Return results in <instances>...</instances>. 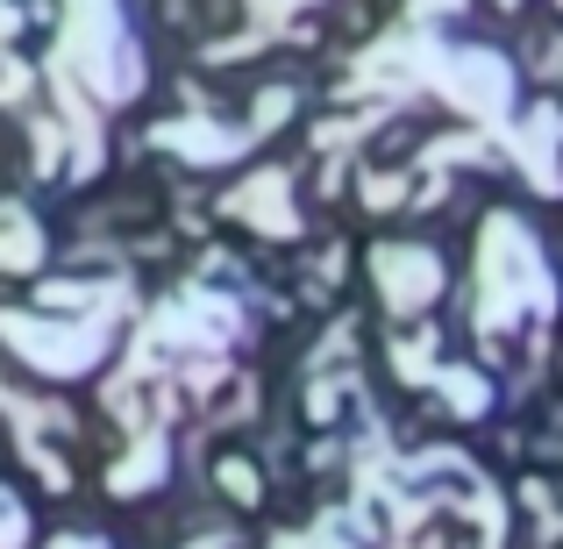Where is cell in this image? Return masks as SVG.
I'll return each instance as SVG.
<instances>
[{
  "mask_svg": "<svg viewBox=\"0 0 563 549\" xmlns=\"http://www.w3.org/2000/svg\"><path fill=\"white\" fill-rule=\"evenodd\" d=\"M478 336H514V329H536L550 321L556 293H550V264H542L536 235L514 229L507 215L485 229V264H478Z\"/></svg>",
  "mask_w": 563,
  "mask_h": 549,
  "instance_id": "2",
  "label": "cell"
},
{
  "mask_svg": "<svg viewBox=\"0 0 563 549\" xmlns=\"http://www.w3.org/2000/svg\"><path fill=\"white\" fill-rule=\"evenodd\" d=\"M51 549H108V542H93V536H65V542H51Z\"/></svg>",
  "mask_w": 563,
  "mask_h": 549,
  "instance_id": "10",
  "label": "cell"
},
{
  "mask_svg": "<svg viewBox=\"0 0 563 549\" xmlns=\"http://www.w3.org/2000/svg\"><path fill=\"white\" fill-rule=\"evenodd\" d=\"M51 79H57V94H86L93 108H122V100H136L143 94V51H136L129 14H114V8L65 14Z\"/></svg>",
  "mask_w": 563,
  "mask_h": 549,
  "instance_id": "1",
  "label": "cell"
},
{
  "mask_svg": "<svg viewBox=\"0 0 563 549\" xmlns=\"http://www.w3.org/2000/svg\"><path fill=\"white\" fill-rule=\"evenodd\" d=\"M157 479H165V450H157V442H143L136 464H114V471H108L114 493H136V485H157Z\"/></svg>",
  "mask_w": 563,
  "mask_h": 549,
  "instance_id": "7",
  "label": "cell"
},
{
  "mask_svg": "<svg viewBox=\"0 0 563 549\" xmlns=\"http://www.w3.org/2000/svg\"><path fill=\"white\" fill-rule=\"evenodd\" d=\"M108 336H114V307H100L93 321H43L29 307L0 315V343L22 350L36 371H65V378H79V371H93L108 358Z\"/></svg>",
  "mask_w": 563,
  "mask_h": 549,
  "instance_id": "3",
  "label": "cell"
},
{
  "mask_svg": "<svg viewBox=\"0 0 563 549\" xmlns=\"http://www.w3.org/2000/svg\"><path fill=\"white\" fill-rule=\"evenodd\" d=\"M229 215H250L264 235H292L300 229V215L286 207V179H278V172H264V179H250L243 193H229Z\"/></svg>",
  "mask_w": 563,
  "mask_h": 549,
  "instance_id": "5",
  "label": "cell"
},
{
  "mask_svg": "<svg viewBox=\"0 0 563 549\" xmlns=\"http://www.w3.org/2000/svg\"><path fill=\"white\" fill-rule=\"evenodd\" d=\"M22 536H29L22 499H14V493H0V549H22Z\"/></svg>",
  "mask_w": 563,
  "mask_h": 549,
  "instance_id": "8",
  "label": "cell"
},
{
  "mask_svg": "<svg viewBox=\"0 0 563 549\" xmlns=\"http://www.w3.org/2000/svg\"><path fill=\"white\" fill-rule=\"evenodd\" d=\"M378 286H385V300H393L399 315H421V307L442 293L435 250H421V243H385L378 250Z\"/></svg>",
  "mask_w": 563,
  "mask_h": 549,
  "instance_id": "4",
  "label": "cell"
},
{
  "mask_svg": "<svg viewBox=\"0 0 563 549\" xmlns=\"http://www.w3.org/2000/svg\"><path fill=\"white\" fill-rule=\"evenodd\" d=\"M0 264L8 272H36L43 264V235H36V221L14 207V215H0Z\"/></svg>",
  "mask_w": 563,
  "mask_h": 549,
  "instance_id": "6",
  "label": "cell"
},
{
  "mask_svg": "<svg viewBox=\"0 0 563 549\" xmlns=\"http://www.w3.org/2000/svg\"><path fill=\"white\" fill-rule=\"evenodd\" d=\"M221 479H229V493H243V499H257V479H250V471H243V464H229V471H221Z\"/></svg>",
  "mask_w": 563,
  "mask_h": 549,
  "instance_id": "9",
  "label": "cell"
}]
</instances>
